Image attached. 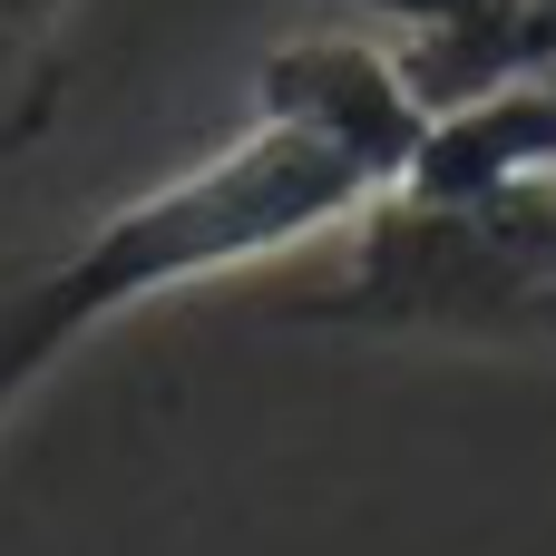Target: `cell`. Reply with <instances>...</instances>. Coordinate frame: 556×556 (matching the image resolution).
Masks as SVG:
<instances>
[{"instance_id": "2", "label": "cell", "mask_w": 556, "mask_h": 556, "mask_svg": "<svg viewBox=\"0 0 556 556\" xmlns=\"http://www.w3.org/2000/svg\"><path fill=\"white\" fill-rule=\"evenodd\" d=\"M274 323L371 332V342L556 352V186H498V195L391 186L362 205L342 274L313 293H283Z\"/></svg>"}, {"instance_id": "7", "label": "cell", "mask_w": 556, "mask_h": 556, "mask_svg": "<svg viewBox=\"0 0 556 556\" xmlns=\"http://www.w3.org/2000/svg\"><path fill=\"white\" fill-rule=\"evenodd\" d=\"M39 39H49V20H39L29 0H0V68H10V59H39Z\"/></svg>"}, {"instance_id": "1", "label": "cell", "mask_w": 556, "mask_h": 556, "mask_svg": "<svg viewBox=\"0 0 556 556\" xmlns=\"http://www.w3.org/2000/svg\"><path fill=\"white\" fill-rule=\"evenodd\" d=\"M371 195H381V176L352 147H332L323 127H303L283 108H254L235 137H215L205 156L166 166L137 195H117L59 264H39L0 293V420L108 323L186 293V283L254 274L332 225H362Z\"/></svg>"}, {"instance_id": "4", "label": "cell", "mask_w": 556, "mask_h": 556, "mask_svg": "<svg viewBox=\"0 0 556 556\" xmlns=\"http://www.w3.org/2000/svg\"><path fill=\"white\" fill-rule=\"evenodd\" d=\"M362 29H381L410 68V88L440 108H469L528 68H556V0H332Z\"/></svg>"}, {"instance_id": "3", "label": "cell", "mask_w": 556, "mask_h": 556, "mask_svg": "<svg viewBox=\"0 0 556 556\" xmlns=\"http://www.w3.org/2000/svg\"><path fill=\"white\" fill-rule=\"evenodd\" d=\"M254 108H283L303 127H323L332 147H352L381 195L410 176L420 137H430V98L410 88L401 49L381 29H293L254 59Z\"/></svg>"}, {"instance_id": "5", "label": "cell", "mask_w": 556, "mask_h": 556, "mask_svg": "<svg viewBox=\"0 0 556 556\" xmlns=\"http://www.w3.org/2000/svg\"><path fill=\"white\" fill-rule=\"evenodd\" d=\"M420 195H498V186H556V68H528L469 108H440L410 176Z\"/></svg>"}, {"instance_id": "6", "label": "cell", "mask_w": 556, "mask_h": 556, "mask_svg": "<svg viewBox=\"0 0 556 556\" xmlns=\"http://www.w3.org/2000/svg\"><path fill=\"white\" fill-rule=\"evenodd\" d=\"M49 108H59V59H39V68L20 78V98L0 108V166H10V156H20L39 127H49Z\"/></svg>"}]
</instances>
